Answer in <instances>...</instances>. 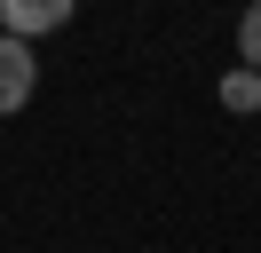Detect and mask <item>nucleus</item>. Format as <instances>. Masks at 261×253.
Wrapping results in <instances>:
<instances>
[{
    "mask_svg": "<svg viewBox=\"0 0 261 253\" xmlns=\"http://www.w3.org/2000/svg\"><path fill=\"white\" fill-rule=\"evenodd\" d=\"M32 87H40V56L0 32V119H16V111L32 103Z\"/></svg>",
    "mask_w": 261,
    "mask_h": 253,
    "instance_id": "nucleus-1",
    "label": "nucleus"
},
{
    "mask_svg": "<svg viewBox=\"0 0 261 253\" xmlns=\"http://www.w3.org/2000/svg\"><path fill=\"white\" fill-rule=\"evenodd\" d=\"M238 71H261V0L238 16Z\"/></svg>",
    "mask_w": 261,
    "mask_h": 253,
    "instance_id": "nucleus-4",
    "label": "nucleus"
},
{
    "mask_svg": "<svg viewBox=\"0 0 261 253\" xmlns=\"http://www.w3.org/2000/svg\"><path fill=\"white\" fill-rule=\"evenodd\" d=\"M222 111H261V71H222Z\"/></svg>",
    "mask_w": 261,
    "mask_h": 253,
    "instance_id": "nucleus-3",
    "label": "nucleus"
},
{
    "mask_svg": "<svg viewBox=\"0 0 261 253\" xmlns=\"http://www.w3.org/2000/svg\"><path fill=\"white\" fill-rule=\"evenodd\" d=\"M71 24V0H0V32L32 47L40 32H64Z\"/></svg>",
    "mask_w": 261,
    "mask_h": 253,
    "instance_id": "nucleus-2",
    "label": "nucleus"
}]
</instances>
